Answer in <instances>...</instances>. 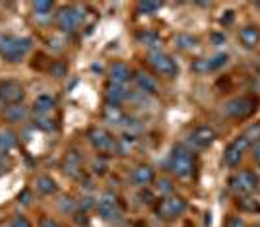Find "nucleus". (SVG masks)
<instances>
[{"instance_id":"1","label":"nucleus","mask_w":260,"mask_h":227,"mask_svg":"<svg viewBox=\"0 0 260 227\" xmlns=\"http://www.w3.org/2000/svg\"><path fill=\"white\" fill-rule=\"evenodd\" d=\"M31 49V39L29 37H12L4 35L0 37V56L8 62H20Z\"/></svg>"},{"instance_id":"2","label":"nucleus","mask_w":260,"mask_h":227,"mask_svg":"<svg viewBox=\"0 0 260 227\" xmlns=\"http://www.w3.org/2000/svg\"><path fill=\"white\" fill-rule=\"evenodd\" d=\"M169 169L179 179L190 177L196 169L194 153L190 150H186L184 146H175L173 151H171V157H169Z\"/></svg>"},{"instance_id":"3","label":"nucleus","mask_w":260,"mask_h":227,"mask_svg":"<svg viewBox=\"0 0 260 227\" xmlns=\"http://www.w3.org/2000/svg\"><path fill=\"white\" fill-rule=\"evenodd\" d=\"M258 109V99H254L252 95H241V98H233L225 103V115L235 120H245L249 119L250 115Z\"/></svg>"},{"instance_id":"4","label":"nucleus","mask_w":260,"mask_h":227,"mask_svg":"<svg viewBox=\"0 0 260 227\" xmlns=\"http://www.w3.org/2000/svg\"><path fill=\"white\" fill-rule=\"evenodd\" d=\"M186 210V200L183 196H165L159 200V204L155 206V216L165 221L177 219L179 216H183Z\"/></svg>"},{"instance_id":"5","label":"nucleus","mask_w":260,"mask_h":227,"mask_svg":"<svg viewBox=\"0 0 260 227\" xmlns=\"http://www.w3.org/2000/svg\"><path fill=\"white\" fill-rule=\"evenodd\" d=\"M89 144L99 151V153H113L119 151V140L109 132V130L101 128V126H93L87 132Z\"/></svg>"},{"instance_id":"6","label":"nucleus","mask_w":260,"mask_h":227,"mask_svg":"<svg viewBox=\"0 0 260 227\" xmlns=\"http://www.w3.org/2000/svg\"><path fill=\"white\" fill-rule=\"evenodd\" d=\"M25 98V87L18 80H0V103L10 107L20 105Z\"/></svg>"},{"instance_id":"7","label":"nucleus","mask_w":260,"mask_h":227,"mask_svg":"<svg viewBox=\"0 0 260 227\" xmlns=\"http://www.w3.org/2000/svg\"><path fill=\"white\" fill-rule=\"evenodd\" d=\"M229 186H231V190H233L235 194L247 196L256 190V186H258V177L252 173V171H249V169H245V171H239V173H235L229 179Z\"/></svg>"},{"instance_id":"8","label":"nucleus","mask_w":260,"mask_h":227,"mask_svg":"<svg viewBox=\"0 0 260 227\" xmlns=\"http://www.w3.org/2000/svg\"><path fill=\"white\" fill-rule=\"evenodd\" d=\"M54 20H56L58 29L64 33H74L82 25V16H80L78 6H64V8H60Z\"/></svg>"},{"instance_id":"9","label":"nucleus","mask_w":260,"mask_h":227,"mask_svg":"<svg viewBox=\"0 0 260 227\" xmlns=\"http://www.w3.org/2000/svg\"><path fill=\"white\" fill-rule=\"evenodd\" d=\"M148 60H150V66L157 74L167 76V78H175V76L179 74V66L173 60V56H169L167 53H161V51L150 53Z\"/></svg>"},{"instance_id":"10","label":"nucleus","mask_w":260,"mask_h":227,"mask_svg":"<svg viewBox=\"0 0 260 227\" xmlns=\"http://www.w3.org/2000/svg\"><path fill=\"white\" fill-rule=\"evenodd\" d=\"M98 212L103 219H119L122 216V206H120V200L113 192H105V194L99 198L98 202Z\"/></svg>"},{"instance_id":"11","label":"nucleus","mask_w":260,"mask_h":227,"mask_svg":"<svg viewBox=\"0 0 260 227\" xmlns=\"http://www.w3.org/2000/svg\"><path fill=\"white\" fill-rule=\"evenodd\" d=\"M249 146L250 144L247 142L245 136H237V138L225 148V151H223V161H225V165H229V167H237Z\"/></svg>"},{"instance_id":"12","label":"nucleus","mask_w":260,"mask_h":227,"mask_svg":"<svg viewBox=\"0 0 260 227\" xmlns=\"http://www.w3.org/2000/svg\"><path fill=\"white\" fill-rule=\"evenodd\" d=\"M216 132H214V128L212 126H196L192 132H190V136H188V142L194 146V148H198V150H204V148H210L214 142H216Z\"/></svg>"},{"instance_id":"13","label":"nucleus","mask_w":260,"mask_h":227,"mask_svg":"<svg viewBox=\"0 0 260 227\" xmlns=\"http://www.w3.org/2000/svg\"><path fill=\"white\" fill-rule=\"evenodd\" d=\"M130 179H132V183L138 184V186H148V184H152L155 181V171H153V167H150V165H138L132 171Z\"/></svg>"},{"instance_id":"14","label":"nucleus","mask_w":260,"mask_h":227,"mask_svg":"<svg viewBox=\"0 0 260 227\" xmlns=\"http://www.w3.org/2000/svg\"><path fill=\"white\" fill-rule=\"evenodd\" d=\"M105 98H107V105L120 107V103L128 98V91L124 89V86H119V84L109 82L107 87H105Z\"/></svg>"},{"instance_id":"15","label":"nucleus","mask_w":260,"mask_h":227,"mask_svg":"<svg viewBox=\"0 0 260 227\" xmlns=\"http://www.w3.org/2000/svg\"><path fill=\"white\" fill-rule=\"evenodd\" d=\"M239 41L245 49H254L260 43V29L256 25H245L239 31Z\"/></svg>"},{"instance_id":"16","label":"nucleus","mask_w":260,"mask_h":227,"mask_svg":"<svg viewBox=\"0 0 260 227\" xmlns=\"http://www.w3.org/2000/svg\"><path fill=\"white\" fill-rule=\"evenodd\" d=\"M130 76H132V72H130V68L124 62H113L111 68H109V78H111L113 84L122 86L124 82H128Z\"/></svg>"},{"instance_id":"17","label":"nucleus","mask_w":260,"mask_h":227,"mask_svg":"<svg viewBox=\"0 0 260 227\" xmlns=\"http://www.w3.org/2000/svg\"><path fill=\"white\" fill-rule=\"evenodd\" d=\"M62 167H64V173L70 175V177H80L82 175V157L78 151H68L62 161Z\"/></svg>"},{"instance_id":"18","label":"nucleus","mask_w":260,"mask_h":227,"mask_svg":"<svg viewBox=\"0 0 260 227\" xmlns=\"http://www.w3.org/2000/svg\"><path fill=\"white\" fill-rule=\"evenodd\" d=\"M27 115H29V111H27V107H23L22 103L20 105H10V107H6L2 111V117L8 122H22Z\"/></svg>"},{"instance_id":"19","label":"nucleus","mask_w":260,"mask_h":227,"mask_svg":"<svg viewBox=\"0 0 260 227\" xmlns=\"http://www.w3.org/2000/svg\"><path fill=\"white\" fill-rule=\"evenodd\" d=\"M54 105H56V99H54L53 95L43 93V95H39V98L35 99L33 109H35V113H37V115H49V113L54 109Z\"/></svg>"},{"instance_id":"20","label":"nucleus","mask_w":260,"mask_h":227,"mask_svg":"<svg viewBox=\"0 0 260 227\" xmlns=\"http://www.w3.org/2000/svg\"><path fill=\"white\" fill-rule=\"evenodd\" d=\"M134 78H136V84H138V87H140L142 91H146V93H155L157 91V82L148 72L140 70V72H136Z\"/></svg>"},{"instance_id":"21","label":"nucleus","mask_w":260,"mask_h":227,"mask_svg":"<svg viewBox=\"0 0 260 227\" xmlns=\"http://www.w3.org/2000/svg\"><path fill=\"white\" fill-rule=\"evenodd\" d=\"M138 41H140L144 47L152 49V53L159 51V47H161V39H159V35H157L155 31H148V29L138 33Z\"/></svg>"},{"instance_id":"22","label":"nucleus","mask_w":260,"mask_h":227,"mask_svg":"<svg viewBox=\"0 0 260 227\" xmlns=\"http://www.w3.org/2000/svg\"><path fill=\"white\" fill-rule=\"evenodd\" d=\"M103 119L111 122V124H122L126 120V115L122 113L120 107H113V105H107L105 111H103Z\"/></svg>"},{"instance_id":"23","label":"nucleus","mask_w":260,"mask_h":227,"mask_svg":"<svg viewBox=\"0 0 260 227\" xmlns=\"http://www.w3.org/2000/svg\"><path fill=\"white\" fill-rule=\"evenodd\" d=\"M35 184H37V190L43 192V194H54V192L58 190V186H56V183H54V179L53 177H49V175L37 177Z\"/></svg>"},{"instance_id":"24","label":"nucleus","mask_w":260,"mask_h":227,"mask_svg":"<svg viewBox=\"0 0 260 227\" xmlns=\"http://www.w3.org/2000/svg\"><path fill=\"white\" fill-rule=\"evenodd\" d=\"M175 43H177V47L181 51H188V49H194L196 45H198V37L190 35V33H181V35H177Z\"/></svg>"},{"instance_id":"25","label":"nucleus","mask_w":260,"mask_h":227,"mask_svg":"<svg viewBox=\"0 0 260 227\" xmlns=\"http://www.w3.org/2000/svg\"><path fill=\"white\" fill-rule=\"evenodd\" d=\"M16 144H18V138H16L14 132H10V130H0V150L8 151V150H12Z\"/></svg>"},{"instance_id":"26","label":"nucleus","mask_w":260,"mask_h":227,"mask_svg":"<svg viewBox=\"0 0 260 227\" xmlns=\"http://www.w3.org/2000/svg\"><path fill=\"white\" fill-rule=\"evenodd\" d=\"M53 2L51 0H37V2H33L31 8L33 12L37 14V16H49L51 14V10H53Z\"/></svg>"},{"instance_id":"27","label":"nucleus","mask_w":260,"mask_h":227,"mask_svg":"<svg viewBox=\"0 0 260 227\" xmlns=\"http://www.w3.org/2000/svg\"><path fill=\"white\" fill-rule=\"evenodd\" d=\"M190 68H192V72H196V74H208V72H214V70H212V62H210V58H196Z\"/></svg>"},{"instance_id":"28","label":"nucleus","mask_w":260,"mask_h":227,"mask_svg":"<svg viewBox=\"0 0 260 227\" xmlns=\"http://www.w3.org/2000/svg\"><path fill=\"white\" fill-rule=\"evenodd\" d=\"M163 4L161 2H150V0H146V2H138V14H155L157 10H161Z\"/></svg>"},{"instance_id":"29","label":"nucleus","mask_w":260,"mask_h":227,"mask_svg":"<svg viewBox=\"0 0 260 227\" xmlns=\"http://www.w3.org/2000/svg\"><path fill=\"white\" fill-rule=\"evenodd\" d=\"M237 206L243 212H260V204L252 198H239Z\"/></svg>"},{"instance_id":"30","label":"nucleus","mask_w":260,"mask_h":227,"mask_svg":"<svg viewBox=\"0 0 260 227\" xmlns=\"http://www.w3.org/2000/svg\"><path fill=\"white\" fill-rule=\"evenodd\" d=\"M49 72H51V76H54V78H64V76L68 74V66H66V62H62V60H53Z\"/></svg>"},{"instance_id":"31","label":"nucleus","mask_w":260,"mask_h":227,"mask_svg":"<svg viewBox=\"0 0 260 227\" xmlns=\"http://www.w3.org/2000/svg\"><path fill=\"white\" fill-rule=\"evenodd\" d=\"M249 144H254V142H260V122H254L252 126L247 128V132L243 134Z\"/></svg>"},{"instance_id":"32","label":"nucleus","mask_w":260,"mask_h":227,"mask_svg":"<svg viewBox=\"0 0 260 227\" xmlns=\"http://www.w3.org/2000/svg\"><path fill=\"white\" fill-rule=\"evenodd\" d=\"M35 126L41 130H53L56 124H54L47 115H37V117H35Z\"/></svg>"},{"instance_id":"33","label":"nucleus","mask_w":260,"mask_h":227,"mask_svg":"<svg viewBox=\"0 0 260 227\" xmlns=\"http://www.w3.org/2000/svg\"><path fill=\"white\" fill-rule=\"evenodd\" d=\"M228 60H229V56L225 53H217L214 54L212 58H210V62H212V70L216 72V70H219L221 66H225L228 64Z\"/></svg>"},{"instance_id":"34","label":"nucleus","mask_w":260,"mask_h":227,"mask_svg":"<svg viewBox=\"0 0 260 227\" xmlns=\"http://www.w3.org/2000/svg\"><path fill=\"white\" fill-rule=\"evenodd\" d=\"M134 142H136L134 136H122V138H119V153L120 155H124V153L134 146Z\"/></svg>"},{"instance_id":"35","label":"nucleus","mask_w":260,"mask_h":227,"mask_svg":"<svg viewBox=\"0 0 260 227\" xmlns=\"http://www.w3.org/2000/svg\"><path fill=\"white\" fill-rule=\"evenodd\" d=\"M157 190L161 192V194H169L173 192V183L169 181V179H161V181H157Z\"/></svg>"},{"instance_id":"36","label":"nucleus","mask_w":260,"mask_h":227,"mask_svg":"<svg viewBox=\"0 0 260 227\" xmlns=\"http://www.w3.org/2000/svg\"><path fill=\"white\" fill-rule=\"evenodd\" d=\"M225 227H247V221L239 216H229L225 219Z\"/></svg>"},{"instance_id":"37","label":"nucleus","mask_w":260,"mask_h":227,"mask_svg":"<svg viewBox=\"0 0 260 227\" xmlns=\"http://www.w3.org/2000/svg\"><path fill=\"white\" fill-rule=\"evenodd\" d=\"M93 171L99 175H103L107 171V161H105V157H98V159L93 161Z\"/></svg>"},{"instance_id":"38","label":"nucleus","mask_w":260,"mask_h":227,"mask_svg":"<svg viewBox=\"0 0 260 227\" xmlns=\"http://www.w3.org/2000/svg\"><path fill=\"white\" fill-rule=\"evenodd\" d=\"M10 227H31V223H29V219H27V217L16 216L10 221Z\"/></svg>"},{"instance_id":"39","label":"nucleus","mask_w":260,"mask_h":227,"mask_svg":"<svg viewBox=\"0 0 260 227\" xmlns=\"http://www.w3.org/2000/svg\"><path fill=\"white\" fill-rule=\"evenodd\" d=\"M60 208H62V212H74L76 210V200L74 198H62Z\"/></svg>"},{"instance_id":"40","label":"nucleus","mask_w":260,"mask_h":227,"mask_svg":"<svg viewBox=\"0 0 260 227\" xmlns=\"http://www.w3.org/2000/svg\"><path fill=\"white\" fill-rule=\"evenodd\" d=\"M39 227H60L56 221H54L53 217H47V216H43L41 219H39Z\"/></svg>"},{"instance_id":"41","label":"nucleus","mask_w":260,"mask_h":227,"mask_svg":"<svg viewBox=\"0 0 260 227\" xmlns=\"http://www.w3.org/2000/svg\"><path fill=\"white\" fill-rule=\"evenodd\" d=\"M233 18H235V14H233V12H231V10L225 12V14L221 16V23H223V25H229V23L233 22Z\"/></svg>"},{"instance_id":"42","label":"nucleus","mask_w":260,"mask_h":227,"mask_svg":"<svg viewBox=\"0 0 260 227\" xmlns=\"http://www.w3.org/2000/svg\"><path fill=\"white\" fill-rule=\"evenodd\" d=\"M140 198H142V204H152V202H153L152 192H148V190H146V192H142Z\"/></svg>"},{"instance_id":"43","label":"nucleus","mask_w":260,"mask_h":227,"mask_svg":"<svg viewBox=\"0 0 260 227\" xmlns=\"http://www.w3.org/2000/svg\"><path fill=\"white\" fill-rule=\"evenodd\" d=\"M212 39H214V43H225V35H223V33H221V35H219V33H214V35H212Z\"/></svg>"},{"instance_id":"44","label":"nucleus","mask_w":260,"mask_h":227,"mask_svg":"<svg viewBox=\"0 0 260 227\" xmlns=\"http://www.w3.org/2000/svg\"><path fill=\"white\" fill-rule=\"evenodd\" d=\"M252 157H254V161L260 165V146H256V148H254V153H252Z\"/></svg>"},{"instance_id":"45","label":"nucleus","mask_w":260,"mask_h":227,"mask_svg":"<svg viewBox=\"0 0 260 227\" xmlns=\"http://www.w3.org/2000/svg\"><path fill=\"white\" fill-rule=\"evenodd\" d=\"M27 198H29V192H27V190H25V192H23V196L20 194V202H25V204H27V202H29V200H27Z\"/></svg>"},{"instance_id":"46","label":"nucleus","mask_w":260,"mask_h":227,"mask_svg":"<svg viewBox=\"0 0 260 227\" xmlns=\"http://www.w3.org/2000/svg\"><path fill=\"white\" fill-rule=\"evenodd\" d=\"M2 171H4V165H0V173H2Z\"/></svg>"},{"instance_id":"47","label":"nucleus","mask_w":260,"mask_h":227,"mask_svg":"<svg viewBox=\"0 0 260 227\" xmlns=\"http://www.w3.org/2000/svg\"><path fill=\"white\" fill-rule=\"evenodd\" d=\"M258 68H260V62H258Z\"/></svg>"}]
</instances>
